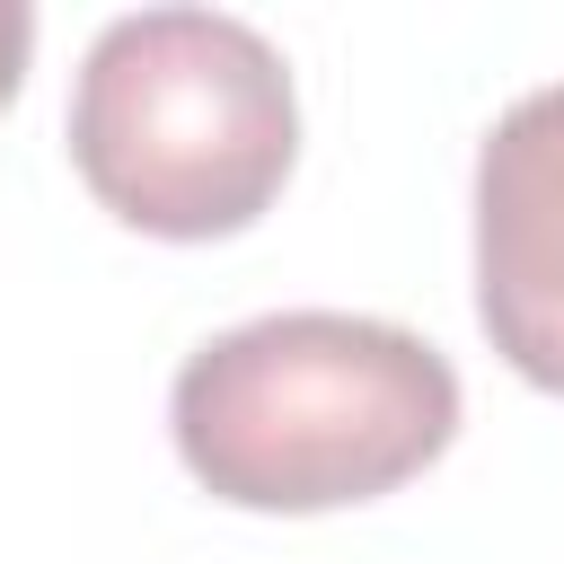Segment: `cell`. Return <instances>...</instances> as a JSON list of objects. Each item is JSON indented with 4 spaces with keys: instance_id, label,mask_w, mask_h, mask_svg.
<instances>
[{
    "instance_id": "cell-4",
    "label": "cell",
    "mask_w": 564,
    "mask_h": 564,
    "mask_svg": "<svg viewBox=\"0 0 564 564\" xmlns=\"http://www.w3.org/2000/svg\"><path fill=\"white\" fill-rule=\"evenodd\" d=\"M26 53H35V9H26V0H0V106H9L18 79H26Z\"/></svg>"
},
{
    "instance_id": "cell-1",
    "label": "cell",
    "mask_w": 564,
    "mask_h": 564,
    "mask_svg": "<svg viewBox=\"0 0 564 564\" xmlns=\"http://www.w3.org/2000/svg\"><path fill=\"white\" fill-rule=\"evenodd\" d=\"M167 423L212 502L344 511L397 494L458 441V370L414 326L273 308L185 352Z\"/></svg>"
},
{
    "instance_id": "cell-3",
    "label": "cell",
    "mask_w": 564,
    "mask_h": 564,
    "mask_svg": "<svg viewBox=\"0 0 564 564\" xmlns=\"http://www.w3.org/2000/svg\"><path fill=\"white\" fill-rule=\"evenodd\" d=\"M476 317L529 388L564 397V79L502 106L476 150Z\"/></svg>"
},
{
    "instance_id": "cell-2",
    "label": "cell",
    "mask_w": 564,
    "mask_h": 564,
    "mask_svg": "<svg viewBox=\"0 0 564 564\" xmlns=\"http://www.w3.org/2000/svg\"><path fill=\"white\" fill-rule=\"evenodd\" d=\"M300 159L282 53L220 9L115 18L70 88V167L141 238H238Z\"/></svg>"
}]
</instances>
